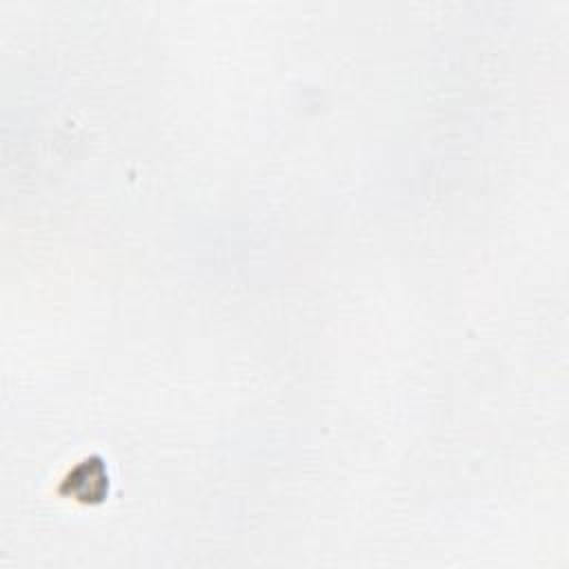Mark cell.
Here are the masks:
<instances>
[{"label":"cell","mask_w":569,"mask_h":569,"mask_svg":"<svg viewBox=\"0 0 569 569\" xmlns=\"http://www.w3.org/2000/svg\"><path fill=\"white\" fill-rule=\"evenodd\" d=\"M109 485L111 480H109V469L104 460L98 456H89L64 473L58 491L60 496L71 498L76 502L93 505L107 498Z\"/></svg>","instance_id":"1"}]
</instances>
